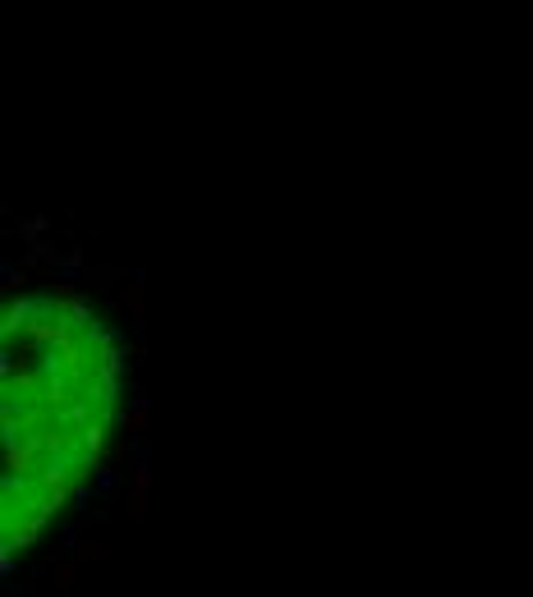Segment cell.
<instances>
[{"instance_id": "cell-6", "label": "cell", "mask_w": 533, "mask_h": 597, "mask_svg": "<svg viewBox=\"0 0 533 597\" xmlns=\"http://www.w3.org/2000/svg\"><path fill=\"white\" fill-rule=\"evenodd\" d=\"M42 230H46V217H33V221H23V225H19V235H23V240H37Z\"/></svg>"}, {"instance_id": "cell-1", "label": "cell", "mask_w": 533, "mask_h": 597, "mask_svg": "<svg viewBox=\"0 0 533 597\" xmlns=\"http://www.w3.org/2000/svg\"><path fill=\"white\" fill-rule=\"evenodd\" d=\"M147 510H152V464L138 460L134 464V478H130V497H124V515L130 524H147Z\"/></svg>"}, {"instance_id": "cell-5", "label": "cell", "mask_w": 533, "mask_h": 597, "mask_svg": "<svg viewBox=\"0 0 533 597\" xmlns=\"http://www.w3.org/2000/svg\"><path fill=\"white\" fill-rule=\"evenodd\" d=\"M120 428H124V432H134V436H143V432L152 428V409H147V400H138L130 413H120Z\"/></svg>"}, {"instance_id": "cell-3", "label": "cell", "mask_w": 533, "mask_h": 597, "mask_svg": "<svg viewBox=\"0 0 533 597\" xmlns=\"http://www.w3.org/2000/svg\"><path fill=\"white\" fill-rule=\"evenodd\" d=\"M120 303H124V313H130V327L147 322V280H143V272H134V280L120 290Z\"/></svg>"}, {"instance_id": "cell-4", "label": "cell", "mask_w": 533, "mask_h": 597, "mask_svg": "<svg viewBox=\"0 0 533 597\" xmlns=\"http://www.w3.org/2000/svg\"><path fill=\"white\" fill-rule=\"evenodd\" d=\"M79 588V561H56L46 570V593L51 597H74Z\"/></svg>"}, {"instance_id": "cell-2", "label": "cell", "mask_w": 533, "mask_h": 597, "mask_svg": "<svg viewBox=\"0 0 533 597\" xmlns=\"http://www.w3.org/2000/svg\"><path fill=\"white\" fill-rule=\"evenodd\" d=\"M111 556H115V538L111 533H88V538L74 542V561H79V565H101Z\"/></svg>"}]
</instances>
